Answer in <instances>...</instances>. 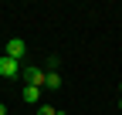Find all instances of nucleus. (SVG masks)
I'll return each instance as SVG.
<instances>
[{"mask_svg": "<svg viewBox=\"0 0 122 115\" xmlns=\"http://www.w3.org/2000/svg\"><path fill=\"white\" fill-rule=\"evenodd\" d=\"M20 78L27 85H34V88H44V68H37V64H24L20 68Z\"/></svg>", "mask_w": 122, "mask_h": 115, "instance_id": "nucleus-1", "label": "nucleus"}, {"mask_svg": "<svg viewBox=\"0 0 122 115\" xmlns=\"http://www.w3.org/2000/svg\"><path fill=\"white\" fill-rule=\"evenodd\" d=\"M20 68H24V64L14 61V58H7V54L0 58V78H7V81H10V78H20Z\"/></svg>", "mask_w": 122, "mask_h": 115, "instance_id": "nucleus-2", "label": "nucleus"}, {"mask_svg": "<svg viewBox=\"0 0 122 115\" xmlns=\"http://www.w3.org/2000/svg\"><path fill=\"white\" fill-rule=\"evenodd\" d=\"M24 54H27V44L20 37H7V58H14V61H24Z\"/></svg>", "mask_w": 122, "mask_h": 115, "instance_id": "nucleus-3", "label": "nucleus"}, {"mask_svg": "<svg viewBox=\"0 0 122 115\" xmlns=\"http://www.w3.org/2000/svg\"><path fill=\"white\" fill-rule=\"evenodd\" d=\"M20 95H24V102H27V105H41V88H34V85H24V91H20Z\"/></svg>", "mask_w": 122, "mask_h": 115, "instance_id": "nucleus-4", "label": "nucleus"}, {"mask_svg": "<svg viewBox=\"0 0 122 115\" xmlns=\"http://www.w3.org/2000/svg\"><path fill=\"white\" fill-rule=\"evenodd\" d=\"M37 115H54V108L51 105H37Z\"/></svg>", "mask_w": 122, "mask_h": 115, "instance_id": "nucleus-5", "label": "nucleus"}, {"mask_svg": "<svg viewBox=\"0 0 122 115\" xmlns=\"http://www.w3.org/2000/svg\"><path fill=\"white\" fill-rule=\"evenodd\" d=\"M0 115H7V105H4V102H0Z\"/></svg>", "mask_w": 122, "mask_h": 115, "instance_id": "nucleus-6", "label": "nucleus"}, {"mask_svg": "<svg viewBox=\"0 0 122 115\" xmlns=\"http://www.w3.org/2000/svg\"><path fill=\"white\" fill-rule=\"evenodd\" d=\"M54 115H68V112H65V108H54Z\"/></svg>", "mask_w": 122, "mask_h": 115, "instance_id": "nucleus-7", "label": "nucleus"}, {"mask_svg": "<svg viewBox=\"0 0 122 115\" xmlns=\"http://www.w3.org/2000/svg\"><path fill=\"white\" fill-rule=\"evenodd\" d=\"M119 112H122V98H119Z\"/></svg>", "mask_w": 122, "mask_h": 115, "instance_id": "nucleus-8", "label": "nucleus"}, {"mask_svg": "<svg viewBox=\"0 0 122 115\" xmlns=\"http://www.w3.org/2000/svg\"><path fill=\"white\" fill-rule=\"evenodd\" d=\"M119 91H122V85H119Z\"/></svg>", "mask_w": 122, "mask_h": 115, "instance_id": "nucleus-9", "label": "nucleus"}, {"mask_svg": "<svg viewBox=\"0 0 122 115\" xmlns=\"http://www.w3.org/2000/svg\"><path fill=\"white\" fill-rule=\"evenodd\" d=\"M119 14H122V7H119Z\"/></svg>", "mask_w": 122, "mask_h": 115, "instance_id": "nucleus-10", "label": "nucleus"}]
</instances>
